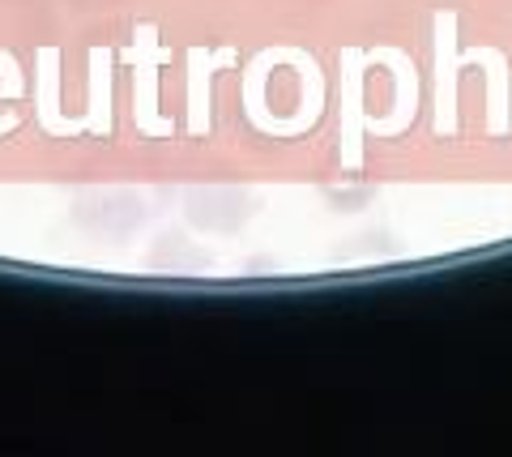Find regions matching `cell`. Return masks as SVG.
<instances>
[{
	"instance_id": "1",
	"label": "cell",
	"mask_w": 512,
	"mask_h": 457,
	"mask_svg": "<svg viewBox=\"0 0 512 457\" xmlns=\"http://www.w3.org/2000/svg\"><path fill=\"white\" fill-rule=\"evenodd\" d=\"M192 223L210 231H235L244 223V197L235 188H201L192 197Z\"/></svg>"
}]
</instances>
